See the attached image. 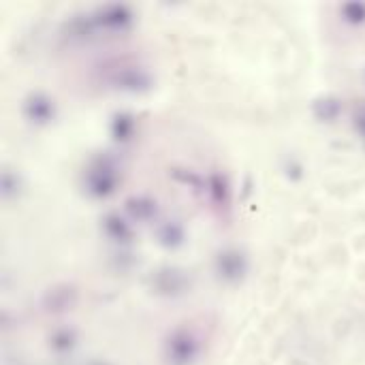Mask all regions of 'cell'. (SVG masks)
I'll return each instance as SVG.
<instances>
[{"label": "cell", "instance_id": "6", "mask_svg": "<svg viewBox=\"0 0 365 365\" xmlns=\"http://www.w3.org/2000/svg\"><path fill=\"white\" fill-rule=\"evenodd\" d=\"M158 241L165 248H178L184 243V227L180 223L169 221L158 229Z\"/></svg>", "mask_w": 365, "mask_h": 365}, {"label": "cell", "instance_id": "2", "mask_svg": "<svg viewBox=\"0 0 365 365\" xmlns=\"http://www.w3.org/2000/svg\"><path fill=\"white\" fill-rule=\"evenodd\" d=\"M118 186V167L113 165L111 158H99L92 162V167L86 174V190L88 194L96 199H105L109 194H113Z\"/></svg>", "mask_w": 365, "mask_h": 365}, {"label": "cell", "instance_id": "10", "mask_svg": "<svg viewBox=\"0 0 365 365\" xmlns=\"http://www.w3.org/2000/svg\"><path fill=\"white\" fill-rule=\"evenodd\" d=\"M339 15L353 26H361V24H365V3H346L339 7Z\"/></svg>", "mask_w": 365, "mask_h": 365}, {"label": "cell", "instance_id": "1", "mask_svg": "<svg viewBox=\"0 0 365 365\" xmlns=\"http://www.w3.org/2000/svg\"><path fill=\"white\" fill-rule=\"evenodd\" d=\"M162 355L167 365H192L201 355V337L190 327H176L165 339Z\"/></svg>", "mask_w": 365, "mask_h": 365}, {"label": "cell", "instance_id": "12", "mask_svg": "<svg viewBox=\"0 0 365 365\" xmlns=\"http://www.w3.org/2000/svg\"><path fill=\"white\" fill-rule=\"evenodd\" d=\"M207 190H209L212 199L216 203H229V186L223 180V176H212L209 184H207Z\"/></svg>", "mask_w": 365, "mask_h": 365}, {"label": "cell", "instance_id": "11", "mask_svg": "<svg viewBox=\"0 0 365 365\" xmlns=\"http://www.w3.org/2000/svg\"><path fill=\"white\" fill-rule=\"evenodd\" d=\"M339 103L335 101V99H331V96H327V99H323V101H319L314 105V113H316V118L319 120H327V122H331V120H335L337 115H339Z\"/></svg>", "mask_w": 365, "mask_h": 365}, {"label": "cell", "instance_id": "13", "mask_svg": "<svg viewBox=\"0 0 365 365\" xmlns=\"http://www.w3.org/2000/svg\"><path fill=\"white\" fill-rule=\"evenodd\" d=\"M133 129H135V122L131 115H118L113 120V135L118 141H127L131 137Z\"/></svg>", "mask_w": 365, "mask_h": 365}, {"label": "cell", "instance_id": "7", "mask_svg": "<svg viewBox=\"0 0 365 365\" xmlns=\"http://www.w3.org/2000/svg\"><path fill=\"white\" fill-rule=\"evenodd\" d=\"M127 212L135 218V221H150L156 214V201L148 197H133L127 201Z\"/></svg>", "mask_w": 365, "mask_h": 365}, {"label": "cell", "instance_id": "5", "mask_svg": "<svg viewBox=\"0 0 365 365\" xmlns=\"http://www.w3.org/2000/svg\"><path fill=\"white\" fill-rule=\"evenodd\" d=\"M24 113L30 122L35 124H47V122H52L54 115H56V107H54V101L50 96L45 94H30L26 105H24Z\"/></svg>", "mask_w": 365, "mask_h": 365}, {"label": "cell", "instance_id": "9", "mask_svg": "<svg viewBox=\"0 0 365 365\" xmlns=\"http://www.w3.org/2000/svg\"><path fill=\"white\" fill-rule=\"evenodd\" d=\"M75 342H77V335H75V331H73V329H60V331H56L50 337V346L56 353H68V350H73Z\"/></svg>", "mask_w": 365, "mask_h": 365}, {"label": "cell", "instance_id": "4", "mask_svg": "<svg viewBox=\"0 0 365 365\" xmlns=\"http://www.w3.org/2000/svg\"><path fill=\"white\" fill-rule=\"evenodd\" d=\"M216 270L225 280L237 282L243 274H246V256L239 250H223L216 259Z\"/></svg>", "mask_w": 365, "mask_h": 365}, {"label": "cell", "instance_id": "3", "mask_svg": "<svg viewBox=\"0 0 365 365\" xmlns=\"http://www.w3.org/2000/svg\"><path fill=\"white\" fill-rule=\"evenodd\" d=\"M96 24L103 26L105 30H127L133 24V13L124 5H107L96 11Z\"/></svg>", "mask_w": 365, "mask_h": 365}, {"label": "cell", "instance_id": "8", "mask_svg": "<svg viewBox=\"0 0 365 365\" xmlns=\"http://www.w3.org/2000/svg\"><path fill=\"white\" fill-rule=\"evenodd\" d=\"M105 231L111 239L115 241H129L131 235H133V229L131 225L124 221V218H120L118 214H109L105 218Z\"/></svg>", "mask_w": 365, "mask_h": 365}, {"label": "cell", "instance_id": "14", "mask_svg": "<svg viewBox=\"0 0 365 365\" xmlns=\"http://www.w3.org/2000/svg\"><path fill=\"white\" fill-rule=\"evenodd\" d=\"M353 127L361 135V139H365V103L355 109V113H353Z\"/></svg>", "mask_w": 365, "mask_h": 365}]
</instances>
